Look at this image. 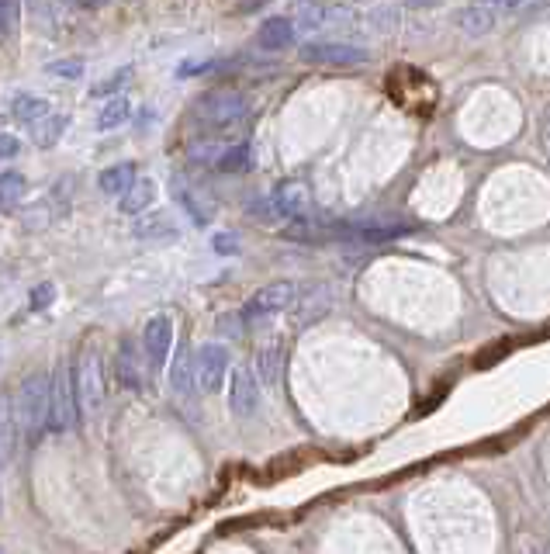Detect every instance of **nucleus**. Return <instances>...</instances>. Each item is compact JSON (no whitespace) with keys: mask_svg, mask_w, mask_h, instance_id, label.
I'll use <instances>...</instances> for the list:
<instances>
[{"mask_svg":"<svg viewBox=\"0 0 550 554\" xmlns=\"http://www.w3.org/2000/svg\"><path fill=\"white\" fill-rule=\"evenodd\" d=\"M135 236L146 239V243H156V239H170V236H177V229H173V222L167 219V215L153 212V215H146V219L135 222Z\"/></svg>","mask_w":550,"mask_h":554,"instance_id":"22","label":"nucleus"},{"mask_svg":"<svg viewBox=\"0 0 550 554\" xmlns=\"http://www.w3.org/2000/svg\"><path fill=\"white\" fill-rule=\"evenodd\" d=\"M21 142L14 136H0V160H11V156H18Z\"/></svg>","mask_w":550,"mask_h":554,"instance_id":"29","label":"nucleus"},{"mask_svg":"<svg viewBox=\"0 0 550 554\" xmlns=\"http://www.w3.org/2000/svg\"><path fill=\"white\" fill-rule=\"evenodd\" d=\"M215 250L218 253H232V250H236V246H232V236H218L215 239Z\"/></svg>","mask_w":550,"mask_h":554,"instance_id":"30","label":"nucleus"},{"mask_svg":"<svg viewBox=\"0 0 550 554\" xmlns=\"http://www.w3.org/2000/svg\"><path fill=\"white\" fill-rule=\"evenodd\" d=\"M170 388L177 395H191L194 388V354L187 347H180L177 354H173V364H170Z\"/></svg>","mask_w":550,"mask_h":554,"instance_id":"15","label":"nucleus"},{"mask_svg":"<svg viewBox=\"0 0 550 554\" xmlns=\"http://www.w3.org/2000/svg\"><path fill=\"white\" fill-rule=\"evenodd\" d=\"M73 4H80V7H87V11H97V7H104V4H111V0H73Z\"/></svg>","mask_w":550,"mask_h":554,"instance_id":"31","label":"nucleus"},{"mask_svg":"<svg viewBox=\"0 0 550 554\" xmlns=\"http://www.w3.org/2000/svg\"><path fill=\"white\" fill-rule=\"evenodd\" d=\"M229 374V350L222 343H205V347L194 354V385L201 392H218Z\"/></svg>","mask_w":550,"mask_h":554,"instance_id":"7","label":"nucleus"},{"mask_svg":"<svg viewBox=\"0 0 550 554\" xmlns=\"http://www.w3.org/2000/svg\"><path fill=\"white\" fill-rule=\"evenodd\" d=\"M128 77H132V70H118V73H111V80H104V84H97L94 87V94H111V91H118V87H125L128 84Z\"/></svg>","mask_w":550,"mask_h":554,"instance_id":"27","label":"nucleus"},{"mask_svg":"<svg viewBox=\"0 0 550 554\" xmlns=\"http://www.w3.org/2000/svg\"><path fill=\"white\" fill-rule=\"evenodd\" d=\"M215 167L222 170V174H243V170L253 167V153L246 142H236V146H225L222 153H218Z\"/></svg>","mask_w":550,"mask_h":554,"instance_id":"21","label":"nucleus"},{"mask_svg":"<svg viewBox=\"0 0 550 554\" xmlns=\"http://www.w3.org/2000/svg\"><path fill=\"white\" fill-rule=\"evenodd\" d=\"M80 419L77 385H73V368L66 361L56 364L49 374V430L52 433H70Z\"/></svg>","mask_w":550,"mask_h":554,"instance_id":"2","label":"nucleus"},{"mask_svg":"<svg viewBox=\"0 0 550 554\" xmlns=\"http://www.w3.org/2000/svg\"><path fill=\"white\" fill-rule=\"evenodd\" d=\"M295 298H298V288H295L291 281H274V284H267V288H260V291H256V295L250 298V302L243 305V323H246V326L263 323V319H270V316H277V312L291 309V305H295Z\"/></svg>","mask_w":550,"mask_h":554,"instance_id":"6","label":"nucleus"},{"mask_svg":"<svg viewBox=\"0 0 550 554\" xmlns=\"http://www.w3.org/2000/svg\"><path fill=\"white\" fill-rule=\"evenodd\" d=\"M305 63L312 66H329V70H353V66H364L367 59H371V52L364 46H357V42H308V46H301L298 52Z\"/></svg>","mask_w":550,"mask_h":554,"instance_id":"4","label":"nucleus"},{"mask_svg":"<svg viewBox=\"0 0 550 554\" xmlns=\"http://www.w3.org/2000/svg\"><path fill=\"white\" fill-rule=\"evenodd\" d=\"M194 115H198V122L205 125V129H215V132L236 129V125L246 122V115H250V101L239 91H208L205 97H198Z\"/></svg>","mask_w":550,"mask_h":554,"instance_id":"3","label":"nucleus"},{"mask_svg":"<svg viewBox=\"0 0 550 554\" xmlns=\"http://www.w3.org/2000/svg\"><path fill=\"white\" fill-rule=\"evenodd\" d=\"M32 4H35V0H32Z\"/></svg>","mask_w":550,"mask_h":554,"instance_id":"33","label":"nucleus"},{"mask_svg":"<svg viewBox=\"0 0 550 554\" xmlns=\"http://www.w3.org/2000/svg\"><path fill=\"white\" fill-rule=\"evenodd\" d=\"M170 347H173V323L170 316H153L142 329V354H146L149 368L160 371L170 361Z\"/></svg>","mask_w":550,"mask_h":554,"instance_id":"8","label":"nucleus"},{"mask_svg":"<svg viewBox=\"0 0 550 554\" xmlns=\"http://www.w3.org/2000/svg\"><path fill=\"white\" fill-rule=\"evenodd\" d=\"M132 184H135V167H132V163H115V167L104 170L101 181H97V187H101L108 198H122V194Z\"/></svg>","mask_w":550,"mask_h":554,"instance_id":"17","label":"nucleus"},{"mask_svg":"<svg viewBox=\"0 0 550 554\" xmlns=\"http://www.w3.org/2000/svg\"><path fill=\"white\" fill-rule=\"evenodd\" d=\"M284 371V347L281 343H270L256 354V374H260L263 385H277Z\"/></svg>","mask_w":550,"mask_h":554,"instance_id":"16","label":"nucleus"},{"mask_svg":"<svg viewBox=\"0 0 550 554\" xmlns=\"http://www.w3.org/2000/svg\"><path fill=\"white\" fill-rule=\"evenodd\" d=\"M18 437H21V426H18V413H14V399H7L0 392V458L11 464L14 451H18Z\"/></svg>","mask_w":550,"mask_h":554,"instance_id":"14","label":"nucleus"},{"mask_svg":"<svg viewBox=\"0 0 550 554\" xmlns=\"http://www.w3.org/2000/svg\"><path fill=\"white\" fill-rule=\"evenodd\" d=\"M295 42V25L291 18H267L260 28H256V46L263 52H281Z\"/></svg>","mask_w":550,"mask_h":554,"instance_id":"12","label":"nucleus"},{"mask_svg":"<svg viewBox=\"0 0 550 554\" xmlns=\"http://www.w3.org/2000/svg\"><path fill=\"white\" fill-rule=\"evenodd\" d=\"M52 298H56V288H52L49 281L39 284V288L32 291V309H49V305H52Z\"/></svg>","mask_w":550,"mask_h":554,"instance_id":"28","label":"nucleus"},{"mask_svg":"<svg viewBox=\"0 0 550 554\" xmlns=\"http://www.w3.org/2000/svg\"><path fill=\"white\" fill-rule=\"evenodd\" d=\"M270 201H274L277 215H284V219H308V191L295 181L277 187Z\"/></svg>","mask_w":550,"mask_h":554,"instance_id":"13","label":"nucleus"},{"mask_svg":"<svg viewBox=\"0 0 550 554\" xmlns=\"http://www.w3.org/2000/svg\"><path fill=\"white\" fill-rule=\"evenodd\" d=\"M11 115L18 118V122H25V125H35V122H39V118L49 115V101H45V97L21 94L18 101L11 104Z\"/></svg>","mask_w":550,"mask_h":554,"instance_id":"23","label":"nucleus"},{"mask_svg":"<svg viewBox=\"0 0 550 554\" xmlns=\"http://www.w3.org/2000/svg\"><path fill=\"white\" fill-rule=\"evenodd\" d=\"M28 184L21 174H14V170H7V174H0V212H7V208H14L21 198H25Z\"/></svg>","mask_w":550,"mask_h":554,"instance_id":"24","label":"nucleus"},{"mask_svg":"<svg viewBox=\"0 0 550 554\" xmlns=\"http://www.w3.org/2000/svg\"><path fill=\"white\" fill-rule=\"evenodd\" d=\"M146 354H139L135 340H125L118 343V354H115V378L118 385H125L128 392H142L146 388Z\"/></svg>","mask_w":550,"mask_h":554,"instance_id":"9","label":"nucleus"},{"mask_svg":"<svg viewBox=\"0 0 550 554\" xmlns=\"http://www.w3.org/2000/svg\"><path fill=\"white\" fill-rule=\"evenodd\" d=\"M128 118H132V104H128V97H108V101L101 104V111H97V129L115 132L118 125L128 122Z\"/></svg>","mask_w":550,"mask_h":554,"instance_id":"20","label":"nucleus"},{"mask_svg":"<svg viewBox=\"0 0 550 554\" xmlns=\"http://www.w3.org/2000/svg\"><path fill=\"white\" fill-rule=\"evenodd\" d=\"M66 125H70V118H66V115H45V118H39V122L32 125V142L39 149H52L59 139H63Z\"/></svg>","mask_w":550,"mask_h":554,"instance_id":"18","label":"nucleus"},{"mask_svg":"<svg viewBox=\"0 0 550 554\" xmlns=\"http://www.w3.org/2000/svg\"><path fill=\"white\" fill-rule=\"evenodd\" d=\"M49 77H59V80H80L84 77V59H59V63H49L45 66Z\"/></svg>","mask_w":550,"mask_h":554,"instance_id":"26","label":"nucleus"},{"mask_svg":"<svg viewBox=\"0 0 550 554\" xmlns=\"http://www.w3.org/2000/svg\"><path fill=\"white\" fill-rule=\"evenodd\" d=\"M4 464H7V461H4V458H0V468H4Z\"/></svg>","mask_w":550,"mask_h":554,"instance_id":"32","label":"nucleus"},{"mask_svg":"<svg viewBox=\"0 0 550 554\" xmlns=\"http://www.w3.org/2000/svg\"><path fill=\"white\" fill-rule=\"evenodd\" d=\"M18 21H21L18 0H0V42H7V39L18 35Z\"/></svg>","mask_w":550,"mask_h":554,"instance_id":"25","label":"nucleus"},{"mask_svg":"<svg viewBox=\"0 0 550 554\" xmlns=\"http://www.w3.org/2000/svg\"><path fill=\"white\" fill-rule=\"evenodd\" d=\"M256 406H260V381L250 368H236L229 381V409L239 419H246L256 413Z\"/></svg>","mask_w":550,"mask_h":554,"instance_id":"10","label":"nucleus"},{"mask_svg":"<svg viewBox=\"0 0 550 554\" xmlns=\"http://www.w3.org/2000/svg\"><path fill=\"white\" fill-rule=\"evenodd\" d=\"M153 201H156V184L149 181V177H146V181H139V177H135V184L122 194V212L125 215H142L149 205H153Z\"/></svg>","mask_w":550,"mask_h":554,"instance_id":"19","label":"nucleus"},{"mask_svg":"<svg viewBox=\"0 0 550 554\" xmlns=\"http://www.w3.org/2000/svg\"><path fill=\"white\" fill-rule=\"evenodd\" d=\"M73 385H77V402L87 413H97L104 406V368H101V354L94 347L84 350L73 368Z\"/></svg>","mask_w":550,"mask_h":554,"instance_id":"5","label":"nucleus"},{"mask_svg":"<svg viewBox=\"0 0 550 554\" xmlns=\"http://www.w3.org/2000/svg\"><path fill=\"white\" fill-rule=\"evenodd\" d=\"M499 25V11H495L492 4H471L464 7L461 14H457V28H461L464 35H471V39H478V35H488L492 28Z\"/></svg>","mask_w":550,"mask_h":554,"instance_id":"11","label":"nucleus"},{"mask_svg":"<svg viewBox=\"0 0 550 554\" xmlns=\"http://www.w3.org/2000/svg\"><path fill=\"white\" fill-rule=\"evenodd\" d=\"M14 413H18L21 437L39 440L49 430V374L35 371L21 381L14 395Z\"/></svg>","mask_w":550,"mask_h":554,"instance_id":"1","label":"nucleus"}]
</instances>
